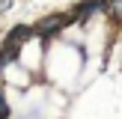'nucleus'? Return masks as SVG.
Segmentation results:
<instances>
[{
	"label": "nucleus",
	"instance_id": "f257e3e1",
	"mask_svg": "<svg viewBox=\"0 0 122 119\" xmlns=\"http://www.w3.org/2000/svg\"><path fill=\"white\" fill-rule=\"evenodd\" d=\"M57 24H63V18H60V15H57V18H48V21L42 24V33H51V30H57Z\"/></svg>",
	"mask_w": 122,
	"mask_h": 119
},
{
	"label": "nucleus",
	"instance_id": "f03ea898",
	"mask_svg": "<svg viewBox=\"0 0 122 119\" xmlns=\"http://www.w3.org/2000/svg\"><path fill=\"white\" fill-rule=\"evenodd\" d=\"M0 119H6V104H3V95H0Z\"/></svg>",
	"mask_w": 122,
	"mask_h": 119
}]
</instances>
